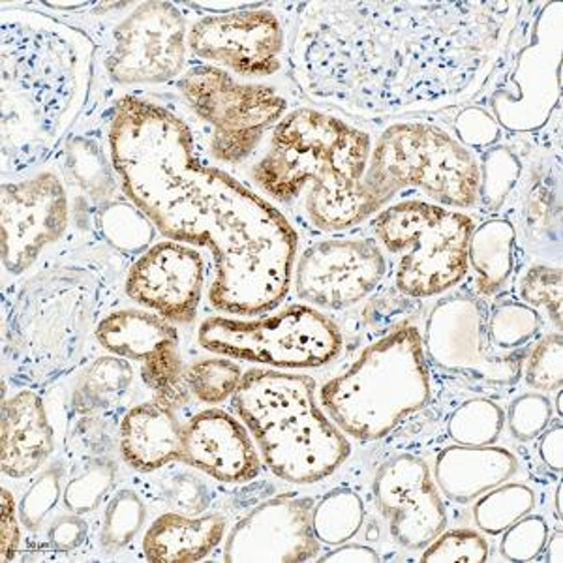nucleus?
Returning <instances> with one entry per match:
<instances>
[{
  "label": "nucleus",
  "mask_w": 563,
  "mask_h": 563,
  "mask_svg": "<svg viewBox=\"0 0 563 563\" xmlns=\"http://www.w3.org/2000/svg\"><path fill=\"white\" fill-rule=\"evenodd\" d=\"M499 0L308 2L291 65L308 97L355 115L445 108L485 84L512 31Z\"/></svg>",
  "instance_id": "f257e3e1"
},
{
  "label": "nucleus",
  "mask_w": 563,
  "mask_h": 563,
  "mask_svg": "<svg viewBox=\"0 0 563 563\" xmlns=\"http://www.w3.org/2000/svg\"><path fill=\"white\" fill-rule=\"evenodd\" d=\"M180 117L145 98L113 106L109 154L122 192L169 241L211 250L212 307L228 314L275 310L289 291L297 231L267 199L201 164Z\"/></svg>",
  "instance_id": "f03ea898"
},
{
  "label": "nucleus",
  "mask_w": 563,
  "mask_h": 563,
  "mask_svg": "<svg viewBox=\"0 0 563 563\" xmlns=\"http://www.w3.org/2000/svg\"><path fill=\"white\" fill-rule=\"evenodd\" d=\"M2 143L10 162L34 164L68 134L92 81L95 44L36 10H2Z\"/></svg>",
  "instance_id": "7ed1b4c3"
},
{
  "label": "nucleus",
  "mask_w": 563,
  "mask_h": 563,
  "mask_svg": "<svg viewBox=\"0 0 563 563\" xmlns=\"http://www.w3.org/2000/svg\"><path fill=\"white\" fill-rule=\"evenodd\" d=\"M371 135L312 108L288 111L271 135L254 180L267 196L291 203L308 186L307 214L320 230L342 231L382 211L366 188Z\"/></svg>",
  "instance_id": "20e7f679"
},
{
  "label": "nucleus",
  "mask_w": 563,
  "mask_h": 563,
  "mask_svg": "<svg viewBox=\"0 0 563 563\" xmlns=\"http://www.w3.org/2000/svg\"><path fill=\"white\" fill-rule=\"evenodd\" d=\"M102 307V280L81 265H55L23 282L7 301L2 333L13 384L38 389L76 371Z\"/></svg>",
  "instance_id": "39448f33"
},
{
  "label": "nucleus",
  "mask_w": 563,
  "mask_h": 563,
  "mask_svg": "<svg viewBox=\"0 0 563 563\" xmlns=\"http://www.w3.org/2000/svg\"><path fill=\"white\" fill-rule=\"evenodd\" d=\"M233 408L256 440L271 472L310 485L336 472L352 453L344 432L316 400V382L305 374L246 372Z\"/></svg>",
  "instance_id": "423d86ee"
},
{
  "label": "nucleus",
  "mask_w": 563,
  "mask_h": 563,
  "mask_svg": "<svg viewBox=\"0 0 563 563\" xmlns=\"http://www.w3.org/2000/svg\"><path fill=\"white\" fill-rule=\"evenodd\" d=\"M432 397L422 336L404 325L363 350L320 390L321 408L342 432L363 442L390 434Z\"/></svg>",
  "instance_id": "0eeeda50"
},
{
  "label": "nucleus",
  "mask_w": 563,
  "mask_h": 563,
  "mask_svg": "<svg viewBox=\"0 0 563 563\" xmlns=\"http://www.w3.org/2000/svg\"><path fill=\"white\" fill-rule=\"evenodd\" d=\"M365 185L382 209L408 188L442 207L472 209L479 201V164L442 129L397 122L372 147Z\"/></svg>",
  "instance_id": "6e6552de"
},
{
  "label": "nucleus",
  "mask_w": 563,
  "mask_h": 563,
  "mask_svg": "<svg viewBox=\"0 0 563 563\" xmlns=\"http://www.w3.org/2000/svg\"><path fill=\"white\" fill-rule=\"evenodd\" d=\"M474 228L464 212L419 199L382 209L372 220L376 241L390 254H402L395 282L400 294L413 299H429L461 284Z\"/></svg>",
  "instance_id": "1a4fd4ad"
},
{
  "label": "nucleus",
  "mask_w": 563,
  "mask_h": 563,
  "mask_svg": "<svg viewBox=\"0 0 563 563\" xmlns=\"http://www.w3.org/2000/svg\"><path fill=\"white\" fill-rule=\"evenodd\" d=\"M198 342L222 357L289 371L329 365L344 344L336 323L307 305L260 320L212 316L199 325Z\"/></svg>",
  "instance_id": "9d476101"
},
{
  "label": "nucleus",
  "mask_w": 563,
  "mask_h": 563,
  "mask_svg": "<svg viewBox=\"0 0 563 563\" xmlns=\"http://www.w3.org/2000/svg\"><path fill=\"white\" fill-rule=\"evenodd\" d=\"M180 97L211 126L217 161L239 164L262 143L267 130L288 113V100L275 87L239 84L230 71L211 65L188 68L177 81Z\"/></svg>",
  "instance_id": "9b49d317"
},
{
  "label": "nucleus",
  "mask_w": 563,
  "mask_h": 563,
  "mask_svg": "<svg viewBox=\"0 0 563 563\" xmlns=\"http://www.w3.org/2000/svg\"><path fill=\"white\" fill-rule=\"evenodd\" d=\"M485 302L472 295H451L435 302L422 336L424 355L440 371L475 384L504 389L522 376L520 352H501L488 339Z\"/></svg>",
  "instance_id": "f8f14e48"
},
{
  "label": "nucleus",
  "mask_w": 563,
  "mask_h": 563,
  "mask_svg": "<svg viewBox=\"0 0 563 563\" xmlns=\"http://www.w3.org/2000/svg\"><path fill=\"white\" fill-rule=\"evenodd\" d=\"M188 26L172 2H141L117 25L103 66L122 87L162 85L185 74Z\"/></svg>",
  "instance_id": "ddd939ff"
},
{
  "label": "nucleus",
  "mask_w": 563,
  "mask_h": 563,
  "mask_svg": "<svg viewBox=\"0 0 563 563\" xmlns=\"http://www.w3.org/2000/svg\"><path fill=\"white\" fill-rule=\"evenodd\" d=\"M558 10H562L560 4ZM556 12L541 13L506 87H498L490 98L494 121L515 134L543 129L560 97L562 15L552 23Z\"/></svg>",
  "instance_id": "4468645a"
},
{
  "label": "nucleus",
  "mask_w": 563,
  "mask_h": 563,
  "mask_svg": "<svg viewBox=\"0 0 563 563\" xmlns=\"http://www.w3.org/2000/svg\"><path fill=\"white\" fill-rule=\"evenodd\" d=\"M188 47L207 65L257 79L280 70L286 34L280 18L257 2L246 10L196 21L188 31Z\"/></svg>",
  "instance_id": "2eb2a0df"
},
{
  "label": "nucleus",
  "mask_w": 563,
  "mask_h": 563,
  "mask_svg": "<svg viewBox=\"0 0 563 563\" xmlns=\"http://www.w3.org/2000/svg\"><path fill=\"white\" fill-rule=\"evenodd\" d=\"M385 256L374 239H329L308 246L295 267V294L323 310H344L384 280Z\"/></svg>",
  "instance_id": "dca6fc26"
},
{
  "label": "nucleus",
  "mask_w": 563,
  "mask_h": 563,
  "mask_svg": "<svg viewBox=\"0 0 563 563\" xmlns=\"http://www.w3.org/2000/svg\"><path fill=\"white\" fill-rule=\"evenodd\" d=\"M70 220L68 194L55 174L2 185V263L23 275L49 244L65 235Z\"/></svg>",
  "instance_id": "f3484780"
},
{
  "label": "nucleus",
  "mask_w": 563,
  "mask_h": 563,
  "mask_svg": "<svg viewBox=\"0 0 563 563\" xmlns=\"http://www.w3.org/2000/svg\"><path fill=\"white\" fill-rule=\"evenodd\" d=\"M314 501L284 494L267 499L233 526L225 539L230 563H297L314 560L320 541L312 528Z\"/></svg>",
  "instance_id": "a211bd4d"
},
{
  "label": "nucleus",
  "mask_w": 563,
  "mask_h": 563,
  "mask_svg": "<svg viewBox=\"0 0 563 563\" xmlns=\"http://www.w3.org/2000/svg\"><path fill=\"white\" fill-rule=\"evenodd\" d=\"M374 498L389 520L393 539L422 551L448 528V511L427 462L416 455L393 456L374 477Z\"/></svg>",
  "instance_id": "6ab92c4d"
},
{
  "label": "nucleus",
  "mask_w": 563,
  "mask_h": 563,
  "mask_svg": "<svg viewBox=\"0 0 563 563\" xmlns=\"http://www.w3.org/2000/svg\"><path fill=\"white\" fill-rule=\"evenodd\" d=\"M206 286V262L190 244L162 241L130 267L126 295L164 320L188 325L198 316Z\"/></svg>",
  "instance_id": "aec40b11"
},
{
  "label": "nucleus",
  "mask_w": 563,
  "mask_h": 563,
  "mask_svg": "<svg viewBox=\"0 0 563 563\" xmlns=\"http://www.w3.org/2000/svg\"><path fill=\"white\" fill-rule=\"evenodd\" d=\"M220 483L241 485L260 475L249 429L224 410L199 411L183 427V459Z\"/></svg>",
  "instance_id": "412c9836"
},
{
  "label": "nucleus",
  "mask_w": 563,
  "mask_h": 563,
  "mask_svg": "<svg viewBox=\"0 0 563 563\" xmlns=\"http://www.w3.org/2000/svg\"><path fill=\"white\" fill-rule=\"evenodd\" d=\"M55 434L44 400L34 389H21L2 406V472L12 479L36 474L52 456Z\"/></svg>",
  "instance_id": "4be33fe9"
},
{
  "label": "nucleus",
  "mask_w": 563,
  "mask_h": 563,
  "mask_svg": "<svg viewBox=\"0 0 563 563\" xmlns=\"http://www.w3.org/2000/svg\"><path fill=\"white\" fill-rule=\"evenodd\" d=\"M519 470V461L504 448L453 445L443 449L434 464L438 488L456 504H470L504 485Z\"/></svg>",
  "instance_id": "5701e85b"
},
{
  "label": "nucleus",
  "mask_w": 563,
  "mask_h": 563,
  "mask_svg": "<svg viewBox=\"0 0 563 563\" xmlns=\"http://www.w3.org/2000/svg\"><path fill=\"white\" fill-rule=\"evenodd\" d=\"M119 449L130 467L141 474L156 472L183 459V427L175 411L156 400L137 404L122 419Z\"/></svg>",
  "instance_id": "b1692460"
},
{
  "label": "nucleus",
  "mask_w": 563,
  "mask_h": 563,
  "mask_svg": "<svg viewBox=\"0 0 563 563\" xmlns=\"http://www.w3.org/2000/svg\"><path fill=\"white\" fill-rule=\"evenodd\" d=\"M225 519L220 515L166 512L154 520L143 538V552L153 563L201 562L224 538Z\"/></svg>",
  "instance_id": "393cba45"
},
{
  "label": "nucleus",
  "mask_w": 563,
  "mask_h": 563,
  "mask_svg": "<svg viewBox=\"0 0 563 563\" xmlns=\"http://www.w3.org/2000/svg\"><path fill=\"white\" fill-rule=\"evenodd\" d=\"M98 344L111 355L126 361H147L169 344H179V333L172 321L147 310H117L98 321Z\"/></svg>",
  "instance_id": "a878e982"
},
{
  "label": "nucleus",
  "mask_w": 563,
  "mask_h": 563,
  "mask_svg": "<svg viewBox=\"0 0 563 563\" xmlns=\"http://www.w3.org/2000/svg\"><path fill=\"white\" fill-rule=\"evenodd\" d=\"M515 243V228L504 218H494L474 228L467 244V265L477 273V291L481 295H496L511 280Z\"/></svg>",
  "instance_id": "bb28decb"
},
{
  "label": "nucleus",
  "mask_w": 563,
  "mask_h": 563,
  "mask_svg": "<svg viewBox=\"0 0 563 563\" xmlns=\"http://www.w3.org/2000/svg\"><path fill=\"white\" fill-rule=\"evenodd\" d=\"M134 384V368L117 355L98 357L84 372L71 393V408L79 416H95L113 408L129 395Z\"/></svg>",
  "instance_id": "cd10ccee"
},
{
  "label": "nucleus",
  "mask_w": 563,
  "mask_h": 563,
  "mask_svg": "<svg viewBox=\"0 0 563 563\" xmlns=\"http://www.w3.org/2000/svg\"><path fill=\"white\" fill-rule=\"evenodd\" d=\"M65 166L66 174L95 206L102 207L113 201L117 185L121 183L113 162L108 161L97 140L71 135L66 141Z\"/></svg>",
  "instance_id": "c85d7f7f"
},
{
  "label": "nucleus",
  "mask_w": 563,
  "mask_h": 563,
  "mask_svg": "<svg viewBox=\"0 0 563 563\" xmlns=\"http://www.w3.org/2000/svg\"><path fill=\"white\" fill-rule=\"evenodd\" d=\"M97 228L111 249L119 250L126 256H141L143 252H147L156 235V228L147 214L129 199H113L100 207L97 212Z\"/></svg>",
  "instance_id": "c756f323"
},
{
  "label": "nucleus",
  "mask_w": 563,
  "mask_h": 563,
  "mask_svg": "<svg viewBox=\"0 0 563 563\" xmlns=\"http://www.w3.org/2000/svg\"><path fill=\"white\" fill-rule=\"evenodd\" d=\"M365 522V504L350 488H336L327 494L312 509V528L320 543H347L355 538Z\"/></svg>",
  "instance_id": "7c9ffc66"
},
{
  "label": "nucleus",
  "mask_w": 563,
  "mask_h": 563,
  "mask_svg": "<svg viewBox=\"0 0 563 563\" xmlns=\"http://www.w3.org/2000/svg\"><path fill=\"white\" fill-rule=\"evenodd\" d=\"M536 493L522 483H504L477 499L474 520L481 531L499 536L536 507Z\"/></svg>",
  "instance_id": "2f4dec72"
},
{
  "label": "nucleus",
  "mask_w": 563,
  "mask_h": 563,
  "mask_svg": "<svg viewBox=\"0 0 563 563\" xmlns=\"http://www.w3.org/2000/svg\"><path fill=\"white\" fill-rule=\"evenodd\" d=\"M117 464L109 456H85L66 483L65 506L76 515L97 511L115 485Z\"/></svg>",
  "instance_id": "473e14b6"
},
{
  "label": "nucleus",
  "mask_w": 563,
  "mask_h": 563,
  "mask_svg": "<svg viewBox=\"0 0 563 563\" xmlns=\"http://www.w3.org/2000/svg\"><path fill=\"white\" fill-rule=\"evenodd\" d=\"M506 424V413L498 404L485 398H472L461 404L449 417V438L456 445L485 448L494 445Z\"/></svg>",
  "instance_id": "72a5a7b5"
},
{
  "label": "nucleus",
  "mask_w": 563,
  "mask_h": 563,
  "mask_svg": "<svg viewBox=\"0 0 563 563\" xmlns=\"http://www.w3.org/2000/svg\"><path fill=\"white\" fill-rule=\"evenodd\" d=\"M141 378L154 393V400L164 408L179 411L190 397L185 368L180 361L179 344H169L143 361Z\"/></svg>",
  "instance_id": "f704fd0d"
},
{
  "label": "nucleus",
  "mask_w": 563,
  "mask_h": 563,
  "mask_svg": "<svg viewBox=\"0 0 563 563\" xmlns=\"http://www.w3.org/2000/svg\"><path fill=\"white\" fill-rule=\"evenodd\" d=\"M488 339L501 352H519L530 340L538 336L543 318L536 308L522 301L499 302L487 320Z\"/></svg>",
  "instance_id": "c9c22d12"
},
{
  "label": "nucleus",
  "mask_w": 563,
  "mask_h": 563,
  "mask_svg": "<svg viewBox=\"0 0 563 563\" xmlns=\"http://www.w3.org/2000/svg\"><path fill=\"white\" fill-rule=\"evenodd\" d=\"M147 519L143 499L134 490H119L109 499L100 528V547L106 552H117L134 541Z\"/></svg>",
  "instance_id": "e433bc0d"
},
{
  "label": "nucleus",
  "mask_w": 563,
  "mask_h": 563,
  "mask_svg": "<svg viewBox=\"0 0 563 563\" xmlns=\"http://www.w3.org/2000/svg\"><path fill=\"white\" fill-rule=\"evenodd\" d=\"M190 393L203 404H222L233 398L243 382V371L231 358H199L185 368Z\"/></svg>",
  "instance_id": "4c0bfd02"
},
{
  "label": "nucleus",
  "mask_w": 563,
  "mask_h": 563,
  "mask_svg": "<svg viewBox=\"0 0 563 563\" xmlns=\"http://www.w3.org/2000/svg\"><path fill=\"white\" fill-rule=\"evenodd\" d=\"M522 166L511 148L494 145L483 154L479 166V201L488 211H498L519 183Z\"/></svg>",
  "instance_id": "58836bf2"
},
{
  "label": "nucleus",
  "mask_w": 563,
  "mask_h": 563,
  "mask_svg": "<svg viewBox=\"0 0 563 563\" xmlns=\"http://www.w3.org/2000/svg\"><path fill=\"white\" fill-rule=\"evenodd\" d=\"M520 301L528 307L544 308L552 323L562 329L563 275L560 267L536 265L520 282Z\"/></svg>",
  "instance_id": "ea45409f"
},
{
  "label": "nucleus",
  "mask_w": 563,
  "mask_h": 563,
  "mask_svg": "<svg viewBox=\"0 0 563 563\" xmlns=\"http://www.w3.org/2000/svg\"><path fill=\"white\" fill-rule=\"evenodd\" d=\"M422 551V563H485L490 549L477 531L443 530Z\"/></svg>",
  "instance_id": "a19ab883"
},
{
  "label": "nucleus",
  "mask_w": 563,
  "mask_h": 563,
  "mask_svg": "<svg viewBox=\"0 0 563 563\" xmlns=\"http://www.w3.org/2000/svg\"><path fill=\"white\" fill-rule=\"evenodd\" d=\"M63 464H52L33 481L20 501V520L26 530H38L45 517L57 507L63 490Z\"/></svg>",
  "instance_id": "79ce46f5"
},
{
  "label": "nucleus",
  "mask_w": 563,
  "mask_h": 563,
  "mask_svg": "<svg viewBox=\"0 0 563 563\" xmlns=\"http://www.w3.org/2000/svg\"><path fill=\"white\" fill-rule=\"evenodd\" d=\"M526 384L536 390H560L563 384L562 333L547 334L533 347L525 368Z\"/></svg>",
  "instance_id": "37998d69"
},
{
  "label": "nucleus",
  "mask_w": 563,
  "mask_h": 563,
  "mask_svg": "<svg viewBox=\"0 0 563 563\" xmlns=\"http://www.w3.org/2000/svg\"><path fill=\"white\" fill-rule=\"evenodd\" d=\"M547 539L549 525L543 517L526 515L504 531L499 552L509 562H533L539 554H543Z\"/></svg>",
  "instance_id": "c03bdc74"
},
{
  "label": "nucleus",
  "mask_w": 563,
  "mask_h": 563,
  "mask_svg": "<svg viewBox=\"0 0 563 563\" xmlns=\"http://www.w3.org/2000/svg\"><path fill=\"white\" fill-rule=\"evenodd\" d=\"M552 404L539 393H526L509 406L507 424L519 442H531L549 429Z\"/></svg>",
  "instance_id": "a18cd8bd"
},
{
  "label": "nucleus",
  "mask_w": 563,
  "mask_h": 563,
  "mask_svg": "<svg viewBox=\"0 0 563 563\" xmlns=\"http://www.w3.org/2000/svg\"><path fill=\"white\" fill-rule=\"evenodd\" d=\"M162 493L167 504L183 515H201L211 504V493L203 481L188 474L167 477L162 483Z\"/></svg>",
  "instance_id": "49530a36"
},
{
  "label": "nucleus",
  "mask_w": 563,
  "mask_h": 563,
  "mask_svg": "<svg viewBox=\"0 0 563 563\" xmlns=\"http://www.w3.org/2000/svg\"><path fill=\"white\" fill-rule=\"evenodd\" d=\"M459 143L475 151H488L499 141L498 122L494 117L479 108H467L462 111L455 122Z\"/></svg>",
  "instance_id": "de8ad7c7"
},
{
  "label": "nucleus",
  "mask_w": 563,
  "mask_h": 563,
  "mask_svg": "<svg viewBox=\"0 0 563 563\" xmlns=\"http://www.w3.org/2000/svg\"><path fill=\"white\" fill-rule=\"evenodd\" d=\"M70 442L84 456H108L113 448V434L106 419L95 413L77 421L70 432Z\"/></svg>",
  "instance_id": "09e8293b"
},
{
  "label": "nucleus",
  "mask_w": 563,
  "mask_h": 563,
  "mask_svg": "<svg viewBox=\"0 0 563 563\" xmlns=\"http://www.w3.org/2000/svg\"><path fill=\"white\" fill-rule=\"evenodd\" d=\"M89 536V526L81 519V515H66L55 520L47 531V541L55 551L70 552L79 549Z\"/></svg>",
  "instance_id": "8fccbe9b"
},
{
  "label": "nucleus",
  "mask_w": 563,
  "mask_h": 563,
  "mask_svg": "<svg viewBox=\"0 0 563 563\" xmlns=\"http://www.w3.org/2000/svg\"><path fill=\"white\" fill-rule=\"evenodd\" d=\"M2 528H0V551H2V562H12L18 549H20V525H18V515L20 509L13 504L12 494L7 488H2Z\"/></svg>",
  "instance_id": "3c124183"
},
{
  "label": "nucleus",
  "mask_w": 563,
  "mask_h": 563,
  "mask_svg": "<svg viewBox=\"0 0 563 563\" xmlns=\"http://www.w3.org/2000/svg\"><path fill=\"white\" fill-rule=\"evenodd\" d=\"M539 456L544 462V466L551 467L552 472H562L563 470V429L562 424H556L552 429L544 430L539 435Z\"/></svg>",
  "instance_id": "603ef678"
},
{
  "label": "nucleus",
  "mask_w": 563,
  "mask_h": 563,
  "mask_svg": "<svg viewBox=\"0 0 563 563\" xmlns=\"http://www.w3.org/2000/svg\"><path fill=\"white\" fill-rule=\"evenodd\" d=\"M382 558L378 552L366 547V544L342 543L336 544V549L327 552L325 556L320 558L323 563H378Z\"/></svg>",
  "instance_id": "864d4df0"
},
{
  "label": "nucleus",
  "mask_w": 563,
  "mask_h": 563,
  "mask_svg": "<svg viewBox=\"0 0 563 563\" xmlns=\"http://www.w3.org/2000/svg\"><path fill=\"white\" fill-rule=\"evenodd\" d=\"M257 2H190V8H203L212 15H224V13L239 12L246 8L256 7Z\"/></svg>",
  "instance_id": "5fc2aeb1"
},
{
  "label": "nucleus",
  "mask_w": 563,
  "mask_h": 563,
  "mask_svg": "<svg viewBox=\"0 0 563 563\" xmlns=\"http://www.w3.org/2000/svg\"><path fill=\"white\" fill-rule=\"evenodd\" d=\"M544 551H547V562L549 563H562L563 562V536L562 531L554 533L552 538L547 539L544 544Z\"/></svg>",
  "instance_id": "6e6d98bb"
},
{
  "label": "nucleus",
  "mask_w": 563,
  "mask_h": 563,
  "mask_svg": "<svg viewBox=\"0 0 563 563\" xmlns=\"http://www.w3.org/2000/svg\"><path fill=\"white\" fill-rule=\"evenodd\" d=\"M554 509H556V517L560 522H562L563 517V485L560 483L556 488V504H554Z\"/></svg>",
  "instance_id": "4d7b16f0"
},
{
  "label": "nucleus",
  "mask_w": 563,
  "mask_h": 563,
  "mask_svg": "<svg viewBox=\"0 0 563 563\" xmlns=\"http://www.w3.org/2000/svg\"><path fill=\"white\" fill-rule=\"evenodd\" d=\"M556 410H558V416L562 417L563 416L562 389L558 390Z\"/></svg>",
  "instance_id": "13d9d810"
}]
</instances>
